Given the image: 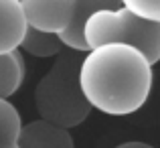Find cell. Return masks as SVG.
<instances>
[{"mask_svg":"<svg viewBox=\"0 0 160 148\" xmlns=\"http://www.w3.org/2000/svg\"><path fill=\"white\" fill-rule=\"evenodd\" d=\"M18 49H22L24 53L32 55V57L39 59H49V57H57L63 49V43L59 39V35H53V33H43L37 31V28L27 27L24 31V37L20 41Z\"/></svg>","mask_w":160,"mask_h":148,"instance_id":"9","label":"cell"},{"mask_svg":"<svg viewBox=\"0 0 160 148\" xmlns=\"http://www.w3.org/2000/svg\"><path fill=\"white\" fill-rule=\"evenodd\" d=\"M102 8H120V0H77L73 23L69 24L65 33L59 35L63 47L77 51V53H87V47L83 43V23L89 14H93L95 10H102Z\"/></svg>","mask_w":160,"mask_h":148,"instance_id":"7","label":"cell"},{"mask_svg":"<svg viewBox=\"0 0 160 148\" xmlns=\"http://www.w3.org/2000/svg\"><path fill=\"white\" fill-rule=\"evenodd\" d=\"M77 55V51L63 49L35 87V108L41 116L39 120L65 130L83 124L91 112V105L79 87L81 59Z\"/></svg>","mask_w":160,"mask_h":148,"instance_id":"2","label":"cell"},{"mask_svg":"<svg viewBox=\"0 0 160 148\" xmlns=\"http://www.w3.org/2000/svg\"><path fill=\"white\" fill-rule=\"evenodd\" d=\"M79 87L91 110L108 116H128L148 100L152 65L130 45H99L87 51L79 63Z\"/></svg>","mask_w":160,"mask_h":148,"instance_id":"1","label":"cell"},{"mask_svg":"<svg viewBox=\"0 0 160 148\" xmlns=\"http://www.w3.org/2000/svg\"><path fill=\"white\" fill-rule=\"evenodd\" d=\"M87 51L108 43H122L138 49L150 65L160 61V23H148L126 8H102L83 23Z\"/></svg>","mask_w":160,"mask_h":148,"instance_id":"3","label":"cell"},{"mask_svg":"<svg viewBox=\"0 0 160 148\" xmlns=\"http://www.w3.org/2000/svg\"><path fill=\"white\" fill-rule=\"evenodd\" d=\"M20 128H22V120L18 110L8 100L0 98V146L16 144Z\"/></svg>","mask_w":160,"mask_h":148,"instance_id":"10","label":"cell"},{"mask_svg":"<svg viewBox=\"0 0 160 148\" xmlns=\"http://www.w3.org/2000/svg\"><path fill=\"white\" fill-rule=\"evenodd\" d=\"M0 148H18L16 144H6V146H0Z\"/></svg>","mask_w":160,"mask_h":148,"instance_id":"13","label":"cell"},{"mask_svg":"<svg viewBox=\"0 0 160 148\" xmlns=\"http://www.w3.org/2000/svg\"><path fill=\"white\" fill-rule=\"evenodd\" d=\"M31 28L61 35L73 23L77 0H18Z\"/></svg>","mask_w":160,"mask_h":148,"instance_id":"4","label":"cell"},{"mask_svg":"<svg viewBox=\"0 0 160 148\" xmlns=\"http://www.w3.org/2000/svg\"><path fill=\"white\" fill-rule=\"evenodd\" d=\"M24 79V59L20 51L0 53V98L8 100L16 94Z\"/></svg>","mask_w":160,"mask_h":148,"instance_id":"8","label":"cell"},{"mask_svg":"<svg viewBox=\"0 0 160 148\" xmlns=\"http://www.w3.org/2000/svg\"><path fill=\"white\" fill-rule=\"evenodd\" d=\"M18 148H75L69 130L53 126L45 120H32L22 124L16 140Z\"/></svg>","mask_w":160,"mask_h":148,"instance_id":"5","label":"cell"},{"mask_svg":"<svg viewBox=\"0 0 160 148\" xmlns=\"http://www.w3.org/2000/svg\"><path fill=\"white\" fill-rule=\"evenodd\" d=\"M27 27L18 0H0V53L18 49Z\"/></svg>","mask_w":160,"mask_h":148,"instance_id":"6","label":"cell"},{"mask_svg":"<svg viewBox=\"0 0 160 148\" xmlns=\"http://www.w3.org/2000/svg\"><path fill=\"white\" fill-rule=\"evenodd\" d=\"M116 148H154V146H152V144H146V142L132 140V142H124V144H118Z\"/></svg>","mask_w":160,"mask_h":148,"instance_id":"12","label":"cell"},{"mask_svg":"<svg viewBox=\"0 0 160 148\" xmlns=\"http://www.w3.org/2000/svg\"><path fill=\"white\" fill-rule=\"evenodd\" d=\"M120 6L148 23H160V0H120Z\"/></svg>","mask_w":160,"mask_h":148,"instance_id":"11","label":"cell"}]
</instances>
